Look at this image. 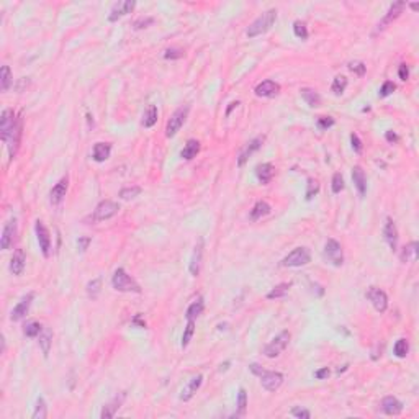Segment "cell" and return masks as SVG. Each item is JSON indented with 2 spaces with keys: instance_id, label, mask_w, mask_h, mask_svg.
<instances>
[{
  "instance_id": "cell-28",
  "label": "cell",
  "mask_w": 419,
  "mask_h": 419,
  "mask_svg": "<svg viewBox=\"0 0 419 419\" xmlns=\"http://www.w3.org/2000/svg\"><path fill=\"white\" fill-rule=\"evenodd\" d=\"M271 211H272L271 205H269L267 202H264V200H259V202L252 207V210H251L249 218H251V221H257V220H260V218L267 216Z\"/></svg>"
},
{
  "instance_id": "cell-56",
  "label": "cell",
  "mask_w": 419,
  "mask_h": 419,
  "mask_svg": "<svg viewBox=\"0 0 419 419\" xmlns=\"http://www.w3.org/2000/svg\"><path fill=\"white\" fill-rule=\"evenodd\" d=\"M398 76H399V79H401V81H408V77H409V67L406 66V64H401V66H399Z\"/></svg>"
},
{
  "instance_id": "cell-2",
  "label": "cell",
  "mask_w": 419,
  "mask_h": 419,
  "mask_svg": "<svg viewBox=\"0 0 419 419\" xmlns=\"http://www.w3.org/2000/svg\"><path fill=\"white\" fill-rule=\"evenodd\" d=\"M275 20H277V10L275 8H271V10L264 12L262 15L257 17L252 23H251L248 31H246V35H248L249 38H255V36L267 33V31L273 26Z\"/></svg>"
},
{
  "instance_id": "cell-47",
  "label": "cell",
  "mask_w": 419,
  "mask_h": 419,
  "mask_svg": "<svg viewBox=\"0 0 419 419\" xmlns=\"http://www.w3.org/2000/svg\"><path fill=\"white\" fill-rule=\"evenodd\" d=\"M318 192H319V184H318V180L308 179V184H306V193H305V195H306V200H311Z\"/></svg>"
},
{
  "instance_id": "cell-52",
  "label": "cell",
  "mask_w": 419,
  "mask_h": 419,
  "mask_svg": "<svg viewBox=\"0 0 419 419\" xmlns=\"http://www.w3.org/2000/svg\"><path fill=\"white\" fill-rule=\"evenodd\" d=\"M90 243H92V237H88V236L79 237V239H77V249H79V252H85V251L88 249V246H90Z\"/></svg>"
},
{
  "instance_id": "cell-58",
  "label": "cell",
  "mask_w": 419,
  "mask_h": 419,
  "mask_svg": "<svg viewBox=\"0 0 419 419\" xmlns=\"http://www.w3.org/2000/svg\"><path fill=\"white\" fill-rule=\"evenodd\" d=\"M385 138H386V141H388V143H398V139H399L398 134L393 133V131H386Z\"/></svg>"
},
{
  "instance_id": "cell-26",
  "label": "cell",
  "mask_w": 419,
  "mask_h": 419,
  "mask_svg": "<svg viewBox=\"0 0 419 419\" xmlns=\"http://www.w3.org/2000/svg\"><path fill=\"white\" fill-rule=\"evenodd\" d=\"M25 264H26L25 252H23V249H17L10 260V272L13 275H21L23 271H25Z\"/></svg>"
},
{
  "instance_id": "cell-11",
  "label": "cell",
  "mask_w": 419,
  "mask_h": 419,
  "mask_svg": "<svg viewBox=\"0 0 419 419\" xmlns=\"http://www.w3.org/2000/svg\"><path fill=\"white\" fill-rule=\"evenodd\" d=\"M365 296L372 301L374 308L378 311V313H385L386 308H388V296H386V293L383 290H380V288L370 287L369 290H367Z\"/></svg>"
},
{
  "instance_id": "cell-29",
  "label": "cell",
  "mask_w": 419,
  "mask_h": 419,
  "mask_svg": "<svg viewBox=\"0 0 419 419\" xmlns=\"http://www.w3.org/2000/svg\"><path fill=\"white\" fill-rule=\"evenodd\" d=\"M300 94H301V97H303V100L306 102V104L311 106V108H318V106H321V95L314 90V88L303 87L300 90Z\"/></svg>"
},
{
  "instance_id": "cell-41",
  "label": "cell",
  "mask_w": 419,
  "mask_h": 419,
  "mask_svg": "<svg viewBox=\"0 0 419 419\" xmlns=\"http://www.w3.org/2000/svg\"><path fill=\"white\" fill-rule=\"evenodd\" d=\"M347 87V77L344 76H336L333 81V85H331V90L334 92V95H342L344 90Z\"/></svg>"
},
{
  "instance_id": "cell-1",
  "label": "cell",
  "mask_w": 419,
  "mask_h": 419,
  "mask_svg": "<svg viewBox=\"0 0 419 419\" xmlns=\"http://www.w3.org/2000/svg\"><path fill=\"white\" fill-rule=\"evenodd\" d=\"M249 370L252 372L254 375H257L260 378V385L264 386L267 392H275L278 390L283 383V375L280 372H271V370H264L259 364H251Z\"/></svg>"
},
{
  "instance_id": "cell-21",
  "label": "cell",
  "mask_w": 419,
  "mask_h": 419,
  "mask_svg": "<svg viewBox=\"0 0 419 419\" xmlns=\"http://www.w3.org/2000/svg\"><path fill=\"white\" fill-rule=\"evenodd\" d=\"M202 383H203V375L202 374L195 375L193 378L185 385V388L182 390V395H180V399H182V401H190V399L193 398V395L200 390Z\"/></svg>"
},
{
  "instance_id": "cell-54",
  "label": "cell",
  "mask_w": 419,
  "mask_h": 419,
  "mask_svg": "<svg viewBox=\"0 0 419 419\" xmlns=\"http://www.w3.org/2000/svg\"><path fill=\"white\" fill-rule=\"evenodd\" d=\"M351 143H352V149H354V151H356L357 154H360L362 149H364V144H362L360 138H358L356 133L351 134Z\"/></svg>"
},
{
  "instance_id": "cell-14",
  "label": "cell",
  "mask_w": 419,
  "mask_h": 419,
  "mask_svg": "<svg viewBox=\"0 0 419 419\" xmlns=\"http://www.w3.org/2000/svg\"><path fill=\"white\" fill-rule=\"evenodd\" d=\"M136 7V2L134 0H122V2H116L110 10V15H108V20L110 21H118L120 18L131 13Z\"/></svg>"
},
{
  "instance_id": "cell-55",
  "label": "cell",
  "mask_w": 419,
  "mask_h": 419,
  "mask_svg": "<svg viewBox=\"0 0 419 419\" xmlns=\"http://www.w3.org/2000/svg\"><path fill=\"white\" fill-rule=\"evenodd\" d=\"M154 21L151 17L147 18H139L138 21H134V30H141V28H146L147 25H151V23Z\"/></svg>"
},
{
  "instance_id": "cell-27",
  "label": "cell",
  "mask_w": 419,
  "mask_h": 419,
  "mask_svg": "<svg viewBox=\"0 0 419 419\" xmlns=\"http://www.w3.org/2000/svg\"><path fill=\"white\" fill-rule=\"evenodd\" d=\"M111 154V144L108 143H97L92 151V159L95 162H105Z\"/></svg>"
},
{
  "instance_id": "cell-33",
  "label": "cell",
  "mask_w": 419,
  "mask_h": 419,
  "mask_svg": "<svg viewBox=\"0 0 419 419\" xmlns=\"http://www.w3.org/2000/svg\"><path fill=\"white\" fill-rule=\"evenodd\" d=\"M157 115H159L157 106L156 105H149L147 110L144 111V116H143V126L144 128H152V126H154V125L157 123Z\"/></svg>"
},
{
  "instance_id": "cell-57",
  "label": "cell",
  "mask_w": 419,
  "mask_h": 419,
  "mask_svg": "<svg viewBox=\"0 0 419 419\" xmlns=\"http://www.w3.org/2000/svg\"><path fill=\"white\" fill-rule=\"evenodd\" d=\"M329 374H331V372H329L328 367H323V369H319V370L314 372V377H316L318 380H324V378H328Z\"/></svg>"
},
{
  "instance_id": "cell-49",
  "label": "cell",
  "mask_w": 419,
  "mask_h": 419,
  "mask_svg": "<svg viewBox=\"0 0 419 419\" xmlns=\"http://www.w3.org/2000/svg\"><path fill=\"white\" fill-rule=\"evenodd\" d=\"M334 118H331V116H319L318 118V122H316V125H318V128L319 129H323V131H326V129L328 128H331V126H334Z\"/></svg>"
},
{
  "instance_id": "cell-23",
  "label": "cell",
  "mask_w": 419,
  "mask_h": 419,
  "mask_svg": "<svg viewBox=\"0 0 419 419\" xmlns=\"http://www.w3.org/2000/svg\"><path fill=\"white\" fill-rule=\"evenodd\" d=\"M125 398H126V395L122 393L120 397H115L113 399H111L110 403H106L104 408H102V413H100V418L102 419H110V418H115L116 411H118L120 408H122V404L125 401Z\"/></svg>"
},
{
  "instance_id": "cell-38",
  "label": "cell",
  "mask_w": 419,
  "mask_h": 419,
  "mask_svg": "<svg viewBox=\"0 0 419 419\" xmlns=\"http://www.w3.org/2000/svg\"><path fill=\"white\" fill-rule=\"evenodd\" d=\"M102 292V278H94L87 283V295L92 298V300H97Z\"/></svg>"
},
{
  "instance_id": "cell-51",
  "label": "cell",
  "mask_w": 419,
  "mask_h": 419,
  "mask_svg": "<svg viewBox=\"0 0 419 419\" xmlns=\"http://www.w3.org/2000/svg\"><path fill=\"white\" fill-rule=\"evenodd\" d=\"M349 69H351L352 72H356L357 76L362 77L365 74V71H367V66L364 63H360V61H354V63L349 64Z\"/></svg>"
},
{
  "instance_id": "cell-40",
  "label": "cell",
  "mask_w": 419,
  "mask_h": 419,
  "mask_svg": "<svg viewBox=\"0 0 419 419\" xmlns=\"http://www.w3.org/2000/svg\"><path fill=\"white\" fill-rule=\"evenodd\" d=\"M41 331H43V326H41L38 321H31V323L25 324V328H23V334H25L26 337H36V336H40Z\"/></svg>"
},
{
  "instance_id": "cell-16",
  "label": "cell",
  "mask_w": 419,
  "mask_h": 419,
  "mask_svg": "<svg viewBox=\"0 0 419 419\" xmlns=\"http://www.w3.org/2000/svg\"><path fill=\"white\" fill-rule=\"evenodd\" d=\"M33 298H35L33 292L26 293V295L23 296L20 301H18V305L15 306V308H13L12 314H10V319L12 321H21L23 318H25V316L28 314V311H30V306H31Z\"/></svg>"
},
{
  "instance_id": "cell-17",
  "label": "cell",
  "mask_w": 419,
  "mask_h": 419,
  "mask_svg": "<svg viewBox=\"0 0 419 419\" xmlns=\"http://www.w3.org/2000/svg\"><path fill=\"white\" fill-rule=\"evenodd\" d=\"M67 187H69V177L64 175L58 184L51 189L49 192V202L53 205H59L66 198V193H67Z\"/></svg>"
},
{
  "instance_id": "cell-36",
  "label": "cell",
  "mask_w": 419,
  "mask_h": 419,
  "mask_svg": "<svg viewBox=\"0 0 419 419\" xmlns=\"http://www.w3.org/2000/svg\"><path fill=\"white\" fill-rule=\"evenodd\" d=\"M292 287V282H285V283H280V285L273 287L271 292L267 293V298L269 300H277V298H283L288 293Z\"/></svg>"
},
{
  "instance_id": "cell-13",
  "label": "cell",
  "mask_w": 419,
  "mask_h": 419,
  "mask_svg": "<svg viewBox=\"0 0 419 419\" xmlns=\"http://www.w3.org/2000/svg\"><path fill=\"white\" fill-rule=\"evenodd\" d=\"M404 7H406V3H404V2H395V3H392V5H390V8H388V12H386V15L383 17V20H381L378 25H377L375 33H380V31H383L385 28L388 26L393 20H397V18L403 13V8H404Z\"/></svg>"
},
{
  "instance_id": "cell-30",
  "label": "cell",
  "mask_w": 419,
  "mask_h": 419,
  "mask_svg": "<svg viewBox=\"0 0 419 419\" xmlns=\"http://www.w3.org/2000/svg\"><path fill=\"white\" fill-rule=\"evenodd\" d=\"M198 152H200V141H197V139H189L187 144H185L182 149V152H180V157L185 161H192L193 157H197Z\"/></svg>"
},
{
  "instance_id": "cell-24",
  "label": "cell",
  "mask_w": 419,
  "mask_h": 419,
  "mask_svg": "<svg viewBox=\"0 0 419 419\" xmlns=\"http://www.w3.org/2000/svg\"><path fill=\"white\" fill-rule=\"evenodd\" d=\"M273 175H275V169H273L271 162H262V164L255 167V177H257L260 184L267 185L273 179Z\"/></svg>"
},
{
  "instance_id": "cell-7",
  "label": "cell",
  "mask_w": 419,
  "mask_h": 419,
  "mask_svg": "<svg viewBox=\"0 0 419 419\" xmlns=\"http://www.w3.org/2000/svg\"><path fill=\"white\" fill-rule=\"evenodd\" d=\"M311 262V254L308 248H296L293 249L287 257L282 259L280 265L282 267H301Z\"/></svg>"
},
{
  "instance_id": "cell-25",
  "label": "cell",
  "mask_w": 419,
  "mask_h": 419,
  "mask_svg": "<svg viewBox=\"0 0 419 419\" xmlns=\"http://www.w3.org/2000/svg\"><path fill=\"white\" fill-rule=\"evenodd\" d=\"M352 180H354V185H356L358 195L364 197V195L367 193V177H365L364 169H362L360 166H356L352 169Z\"/></svg>"
},
{
  "instance_id": "cell-34",
  "label": "cell",
  "mask_w": 419,
  "mask_h": 419,
  "mask_svg": "<svg viewBox=\"0 0 419 419\" xmlns=\"http://www.w3.org/2000/svg\"><path fill=\"white\" fill-rule=\"evenodd\" d=\"M203 308H205V303H203V298L198 296L197 300L193 301L192 305L187 308V313H185V318L187 319H197L200 314L203 313Z\"/></svg>"
},
{
  "instance_id": "cell-12",
  "label": "cell",
  "mask_w": 419,
  "mask_h": 419,
  "mask_svg": "<svg viewBox=\"0 0 419 419\" xmlns=\"http://www.w3.org/2000/svg\"><path fill=\"white\" fill-rule=\"evenodd\" d=\"M17 220L13 218V220L7 221V225L3 226V231H2V236H0V248H2L3 251L10 249L13 243H15L17 239Z\"/></svg>"
},
{
  "instance_id": "cell-6",
  "label": "cell",
  "mask_w": 419,
  "mask_h": 419,
  "mask_svg": "<svg viewBox=\"0 0 419 419\" xmlns=\"http://www.w3.org/2000/svg\"><path fill=\"white\" fill-rule=\"evenodd\" d=\"M290 337H292V334L288 331H282L280 334H277V336L264 347V356L269 358L278 357L287 349L288 342H290Z\"/></svg>"
},
{
  "instance_id": "cell-43",
  "label": "cell",
  "mask_w": 419,
  "mask_h": 419,
  "mask_svg": "<svg viewBox=\"0 0 419 419\" xmlns=\"http://www.w3.org/2000/svg\"><path fill=\"white\" fill-rule=\"evenodd\" d=\"M143 192L141 187H138V185H131V187H125L120 190V198L123 200H131L134 197H138L139 193Z\"/></svg>"
},
{
  "instance_id": "cell-4",
  "label": "cell",
  "mask_w": 419,
  "mask_h": 419,
  "mask_svg": "<svg viewBox=\"0 0 419 419\" xmlns=\"http://www.w3.org/2000/svg\"><path fill=\"white\" fill-rule=\"evenodd\" d=\"M21 131H23V122H21V116H18L13 128L8 131L5 136H0L2 141L7 144V149H8V157L10 161L15 159L17 152H18V147H20V141H21Z\"/></svg>"
},
{
  "instance_id": "cell-46",
  "label": "cell",
  "mask_w": 419,
  "mask_h": 419,
  "mask_svg": "<svg viewBox=\"0 0 419 419\" xmlns=\"http://www.w3.org/2000/svg\"><path fill=\"white\" fill-rule=\"evenodd\" d=\"M344 187H346V185H344V177L339 174V172H336V174L333 175V184H331L333 193H341Z\"/></svg>"
},
{
  "instance_id": "cell-32",
  "label": "cell",
  "mask_w": 419,
  "mask_h": 419,
  "mask_svg": "<svg viewBox=\"0 0 419 419\" xmlns=\"http://www.w3.org/2000/svg\"><path fill=\"white\" fill-rule=\"evenodd\" d=\"M40 347L43 351V356L48 357L49 354V349H51V344H53V331L49 328H43V331L40 334Z\"/></svg>"
},
{
  "instance_id": "cell-10",
  "label": "cell",
  "mask_w": 419,
  "mask_h": 419,
  "mask_svg": "<svg viewBox=\"0 0 419 419\" xmlns=\"http://www.w3.org/2000/svg\"><path fill=\"white\" fill-rule=\"evenodd\" d=\"M35 231H36V237H38V244L40 249L43 252L44 257H49L51 255V236H49V230L46 228V225L43 221H36L35 223Z\"/></svg>"
},
{
  "instance_id": "cell-53",
  "label": "cell",
  "mask_w": 419,
  "mask_h": 419,
  "mask_svg": "<svg viewBox=\"0 0 419 419\" xmlns=\"http://www.w3.org/2000/svg\"><path fill=\"white\" fill-rule=\"evenodd\" d=\"M292 416H295L298 419H310L311 413L308 411V409H305V408H293L292 409Z\"/></svg>"
},
{
  "instance_id": "cell-20",
  "label": "cell",
  "mask_w": 419,
  "mask_h": 419,
  "mask_svg": "<svg viewBox=\"0 0 419 419\" xmlns=\"http://www.w3.org/2000/svg\"><path fill=\"white\" fill-rule=\"evenodd\" d=\"M380 408H381V411L385 414H388V416H398V414L403 411V403L395 397H385L381 399Z\"/></svg>"
},
{
  "instance_id": "cell-9",
  "label": "cell",
  "mask_w": 419,
  "mask_h": 419,
  "mask_svg": "<svg viewBox=\"0 0 419 419\" xmlns=\"http://www.w3.org/2000/svg\"><path fill=\"white\" fill-rule=\"evenodd\" d=\"M324 257L331 262L334 267H341L344 264V254L341 244L336 239H328L324 246Z\"/></svg>"
},
{
  "instance_id": "cell-48",
  "label": "cell",
  "mask_w": 419,
  "mask_h": 419,
  "mask_svg": "<svg viewBox=\"0 0 419 419\" xmlns=\"http://www.w3.org/2000/svg\"><path fill=\"white\" fill-rule=\"evenodd\" d=\"M395 88H397V85H395V84H393L392 81H386V82L383 84V85H381V88H380L378 97H381V99H385V97L392 95L393 92H395Z\"/></svg>"
},
{
  "instance_id": "cell-50",
  "label": "cell",
  "mask_w": 419,
  "mask_h": 419,
  "mask_svg": "<svg viewBox=\"0 0 419 419\" xmlns=\"http://www.w3.org/2000/svg\"><path fill=\"white\" fill-rule=\"evenodd\" d=\"M184 56H185L184 49H180V48H169V49H166V53H164L166 59H180V58H184Z\"/></svg>"
},
{
  "instance_id": "cell-18",
  "label": "cell",
  "mask_w": 419,
  "mask_h": 419,
  "mask_svg": "<svg viewBox=\"0 0 419 419\" xmlns=\"http://www.w3.org/2000/svg\"><path fill=\"white\" fill-rule=\"evenodd\" d=\"M383 237L386 241V244L390 246L392 251H397L398 248V230H397V225L392 218H386L385 221V226H383Z\"/></svg>"
},
{
  "instance_id": "cell-22",
  "label": "cell",
  "mask_w": 419,
  "mask_h": 419,
  "mask_svg": "<svg viewBox=\"0 0 419 419\" xmlns=\"http://www.w3.org/2000/svg\"><path fill=\"white\" fill-rule=\"evenodd\" d=\"M255 95L257 97H265V99H271V97H275L278 92H280V85L273 81H264L260 82L257 87H255Z\"/></svg>"
},
{
  "instance_id": "cell-44",
  "label": "cell",
  "mask_w": 419,
  "mask_h": 419,
  "mask_svg": "<svg viewBox=\"0 0 419 419\" xmlns=\"http://www.w3.org/2000/svg\"><path fill=\"white\" fill-rule=\"evenodd\" d=\"M293 33L300 40H308V28H306V23L301 20H296L293 23Z\"/></svg>"
},
{
  "instance_id": "cell-3",
  "label": "cell",
  "mask_w": 419,
  "mask_h": 419,
  "mask_svg": "<svg viewBox=\"0 0 419 419\" xmlns=\"http://www.w3.org/2000/svg\"><path fill=\"white\" fill-rule=\"evenodd\" d=\"M111 285L116 292L122 293H141V287L138 285V282L134 280L131 275H128V272L125 269H116L111 278Z\"/></svg>"
},
{
  "instance_id": "cell-35",
  "label": "cell",
  "mask_w": 419,
  "mask_h": 419,
  "mask_svg": "<svg viewBox=\"0 0 419 419\" xmlns=\"http://www.w3.org/2000/svg\"><path fill=\"white\" fill-rule=\"evenodd\" d=\"M418 248L419 244L416 241L409 243L408 246H404L401 251V262H409V260H416L418 259Z\"/></svg>"
},
{
  "instance_id": "cell-5",
  "label": "cell",
  "mask_w": 419,
  "mask_h": 419,
  "mask_svg": "<svg viewBox=\"0 0 419 419\" xmlns=\"http://www.w3.org/2000/svg\"><path fill=\"white\" fill-rule=\"evenodd\" d=\"M189 111H190V106L185 105V106L177 108L174 113H172L169 122H167V126H166V136L167 138H174L175 134L180 131V128L184 126L185 120H187V116H189Z\"/></svg>"
},
{
  "instance_id": "cell-39",
  "label": "cell",
  "mask_w": 419,
  "mask_h": 419,
  "mask_svg": "<svg viewBox=\"0 0 419 419\" xmlns=\"http://www.w3.org/2000/svg\"><path fill=\"white\" fill-rule=\"evenodd\" d=\"M195 334V319H187V326L184 329V334H182V347L185 349L192 341Z\"/></svg>"
},
{
  "instance_id": "cell-60",
  "label": "cell",
  "mask_w": 419,
  "mask_h": 419,
  "mask_svg": "<svg viewBox=\"0 0 419 419\" xmlns=\"http://www.w3.org/2000/svg\"><path fill=\"white\" fill-rule=\"evenodd\" d=\"M418 7H419L418 3H411V8H413V10H418Z\"/></svg>"
},
{
  "instance_id": "cell-19",
  "label": "cell",
  "mask_w": 419,
  "mask_h": 419,
  "mask_svg": "<svg viewBox=\"0 0 419 419\" xmlns=\"http://www.w3.org/2000/svg\"><path fill=\"white\" fill-rule=\"evenodd\" d=\"M202 257H203V239L200 237L198 244L195 246V249H193L192 259H190V265H189V271H190V273H192L193 277H198V273H200V267H202Z\"/></svg>"
},
{
  "instance_id": "cell-15",
  "label": "cell",
  "mask_w": 419,
  "mask_h": 419,
  "mask_svg": "<svg viewBox=\"0 0 419 419\" xmlns=\"http://www.w3.org/2000/svg\"><path fill=\"white\" fill-rule=\"evenodd\" d=\"M264 141H265V136H257V138L251 139V141L244 146L243 151L239 152V157H237V166L243 167L246 164V161H248L255 151H259V149L262 147Z\"/></svg>"
},
{
  "instance_id": "cell-8",
  "label": "cell",
  "mask_w": 419,
  "mask_h": 419,
  "mask_svg": "<svg viewBox=\"0 0 419 419\" xmlns=\"http://www.w3.org/2000/svg\"><path fill=\"white\" fill-rule=\"evenodd\" d=\"M120 211V205L111 202V200H104L95 207L94 215H92V221H105L113 218L115 215H118Z\"/></svg>"
},
{
  "instance_id": "cell-45",
  "label": "cell",
  "mask_w": 419,
  "mask_h": 419,
  "mask_svg": "<svg viewBox=\"0 0 419 419\" xmlns=\"http://www.w3.org/2000/svg\"><path fill=\"white\" fill-rule=\"evenodd\" d=\"M46 416H48V406H46L44 398H38L35 413H33V419H46Z\"/></svg>"
},
{
  "instance_id": "cell-42",
  "label": "cell",
  "mask_w": 419,
  "mask_h": 419,
  "mask_svg": "<svg viewBox=\"0 0 419 419\" xmlns=\"http://www.w3.org/2000/svg\"><path fill=\"white\" fill-rule=\"evenodd\" d=\"M393 352L398 358L406 357L408 352H409V344H408L406 339H398L397 344H395V347H393Z\"/></svg>"
},
{
  "instance_id": "cell-37",
  "label": "cell",
  "mask_w": 419,
  "mask_h": 419,
  "mask_svg": "<svg viewBox=\"0 0 419 419\" xmlns=\"http://www.w3.org/2000/svg\"><path fill=\"white\" fill-rule=\"evenodd\" d=\"M13 82L12 79V71L8 66H2V71H0V88H2V92H7L8 88H10Z\"/></svg>"
},
{
  "instance_id": "cell-31",
  "label": "cell",
  "mask_w": 419,
  "mask_h": 419,
  "mask_svg": "<svg viewBox=\"0 0 419 419\" xmlns=\"http://www.w3.org/2000/svg\"><path fill=\"white\" fill-rule=\"evenodd\" d=\"M236 413L232 414V418H243L248 409V392L244 388H239L237 392V403H236Z\"/></svg>"
},
{
  "instance_id": "cell-59",
  "label": "cell",
  "mask_w": 419,
  "mask_h": 419,
  "mask_svg": "<svg viewBox=\"0 0 419 419\" xmlns=\"http://www.w3.org/2000/svg\"><path fill=\"white\" fill-rule=\"evenodd\" d=\"M237 105H239V102H232V104H231V106H230V108H228V110H226V115H230V113H231V110H232V108H236V106H237Z\"/></svg>"
}]
</instances>
